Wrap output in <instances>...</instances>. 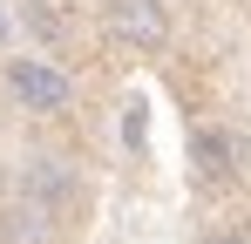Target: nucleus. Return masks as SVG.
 Returning a JSON list of instances; mask_svg holds the SVG:
<instances>
[{"label": "nucleus", "instance_id": "f257e3e1", "mask_svg": "<svg viewBox=\"0 0 251 244\" xmlns=\"http://www.w3.org/2000/svg\"><path fill=\"white\" fill-rule=\"evenodd\" d=\"M7 88H14V102H21V109H34V116H61V109L75 102V81L61 75L54 61H41V54L7 61Z\"/></svg>", "mask_w": 251, "mask_h": 244}, {"label": "nucleus", "instance_id": "f03ea898", "mask_svg": "<svg viewBox=\"0 0 251 244\" xmlns=\"http://www.w3.org/2000/svg\"><path fill=\"white\" fill-rule=\"evenodd\" d=\"M102 27H109V41H123L136 54H156L170 41V7L163 0H109L102 7Z\"/></svg>", "mask_w": 251, "mask_h": 244}, {"label": "nucleus", "instance_id": "7ed1b4c3", "mask_svg": "<svg viewBox=\"0 0 251 244\" xmlns=\"http://www.w3.org/2000/svg\"><path fill=\"white\" fill-rule=\"evenodd\" d=\"M190 156H197V170H204L210 183L238 176V143H231V136H217V129H204V136H190Z\"/></svg>", "mask_w": 251, "mask_h": 244}, {"label": "nucleus", "instance_id": "20e7f679", "mask_svg": "<svg viewBox=\"0 0 251 244\" xmlns=\"http://www.w3.org/2000/svg\"><path fill=\"white\" fill-rule=\"evenodd\" d=\"M210 244H251V238H238V231H224V238H210Z\"/></svg>", "mask_w": 251, "mask_h": 244}, {"label": "nucleus", "instance_id": "39448f33", "mask_svg": "<svg viewBox=\"0 0 251 244\" xmlns=\"http://www.w3.org/2000/svg\"><path fill=\"white\" fill-rule=\"evenodd\" d=\"M0 41H7V14H0Z\"/></svg>", "mask_w": 251, "mask_h": 244}]
</instances>
